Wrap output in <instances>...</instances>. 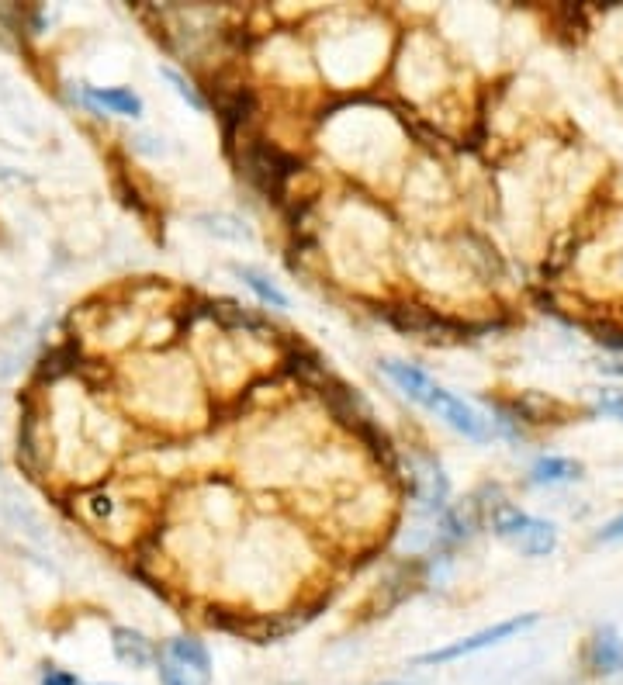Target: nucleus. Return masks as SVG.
<instances>
[{"label":"nucleus","mask_w":623,"mask_h":685,"mask_svg":"<svg viewBox=\"0 0 623 685\" xmlns=\"http://www.w3.org/2000/svg\"><path fill=\"white\" fill-rule=\"evenodd\" d=\"M385 374L399 385L405 395L412 398V402H419L423 409L437 412V419H444L447 426H454L457 433H464L468 440H489L492 436V423L482 416V412H475L468 402H461L457 395H450L447 388H440L437 381H430L423 371H416V367L409 364H399V360H385Z\"/></svg>","instance_id":"f257e3e1"},{"label":"nucleus","mask_w":623,"mask_h":685,"mask_svg":"<svg viewBox=\"0 0 623 685\" xmlns=\"http://www.w3.org/2000/svg\"><path fill=\"white\" fill-rule=\"evenodd\" d=\"M492 526H495V533H499L506 544H513L520 554L544 557L558 547V533H554L551 523L520 513V509H513V506H502L499 513L492 516Z\"/></svg>","instance_id":"f03ea898"},{"label":"nucleus","mask_w":623,"mask_h":685,"mask_svg":"<svg viewBox=\"0 0 623 685\" xmlns=\"http://www.w3.org/2000/svg\"><path fill=\"white\" fill-rule=\"evenodd\" d=\"M160 682L163 685H208L212 682V658L205 644L194 637H174L160 654Z\"/></svg>","instance_id":"7ed1b4c3"},{"label":"nucleus","mask_w":623,"mask_h":685,"mask_svg":"<svg viewBox=\"0 0 623 685\" xmlns=\"http://www.w3.org/2000/svg\"><path fill=\"white\" fill-rule=\"evenodd\" d=\"M534 623H537V616H534V613L516 616V620H506V623H495V627H489V630H478L475 637H464V641L447 644V647H440V651L419 654V658H416V665H447V661H457V658H464V654L485 651V647H492V644L506 641V637L520 634V630L534 627Z\"/></svg>","instance_id":"20e7f679"},{"label":"nucleus","mask_w":623,"mask_h":685,"mask_svg":"<svg viewBox=\"0 0 623 685\" xmlns=\"http://www.w3.org/2000/svg\"><path fill=\"white\" fill-rule=\"evenodd\" d=\"M246 167H250V177L257 180L264 191H277L281 180L291 173V160L270 146H257L250 156H246Z\"/></svg>","instance_id":"39448f33"},{"label":"nucleus","mask_w":623,"mask_h":685,"mask_svg":"<svg viewBox=\"0 0 623 685\" xmlns=\"http://www.w3.org/2000/svg\"><path fill=\"white\" fill-rule=\"evenodd\" d=\"M111 644H115L118 661H125V665H132V668H149L156 661L153 644H149L139 630L115 627V630H111Z\"/></svg>","instance_id":"423d86ee"},{"label":"nucleus","mask_w":623,"mask_h":685,"mask_svg":"<svg viewBox=\"0 0 623 685\" xmlns=\"http://www.w3.org/2000/svg\"><path fill=\"white\" fill-rule=\"evenodd\" d=\"M84 101L97 111H111V115H129L135 118L142 111V101L125 87H111V90H94L84 87Z\"/></svg>","instance_id":"0eeeda50"},{"label":"nucleus","mask_w":623,"mask_h":685,"mask_svg":"<svg viewBox=\"0 0 623 685\" xmlns=\"http://www.w3.org/2000/svg\"><path fill=\"white\" fill-rule=\"evenodd\" d=\"M534 481L537 485H561V481H575L582 474V468L568 457H540L534 464Z\"/></svg>","instance_id":"6e6552de"},{"label":"nucleus","mask_w":623,"mask_h":685,"mask_svg":"<svg viewBox=\"0 0 623 685\" xmlns=\"http://www.w3.org/2000/svg\"><path fill=\"white\" fill-rule=\"evenodd\" d=\"M236 277L239 281L246 284V288L253 291V295H257L260 301H264V305H274V308H288V298L281 295V291H277V284H270L264 274H260V270H253V267H236Z\"/></svg>","instance_id":"1a4fd4ad"},{"label":"nucleus","mask_w":623,"mask_h":685,"mask_svg":"<svg viewBox=\"0 0 623 685\" xmlns=\"http://www.w3.org/2000/svg\"><path fill=\"white\" fill-rule=\"evenodd\" d=\"M416 495L423 502H430V506H440L447 495V478L440 474V468H433V464H426L423 471L416 474Z\"/></svg>","instance_id":"9d476101"},{"label":"nucleus","mask_w":623,"mask_h":685,"mask_svg":"<svg viewBox=\"0 0 623 685\" xmlns=\"http://www.w3.org/2000/svg\"><path fill=\"white\" fill-rule=\"evenodd\" d=\"M592 658H596V665L603 668V672H613L617 665H623V644L617 641V634H613V630H603V634L596 637Z\"/></svg>","instance_id":"9b49d317"},{"label":"nucleus","mask_w":623,"mask_h":685,"mask_svg":"<svg viewBox=\"0 0 623 685\" xmlns=\"http://www.w3.org/2000/svg\"><path fill=\"white\" fill-rule=\"evenodd\" d=\"M201 222H205L208 232H215V236H225V239H250V232L243 229V225L236 222V218L229 215H201Z\"/></svg>","instance_id":"f8f14e48"},{"label":"nucleus","mask_w":623,"mask_h":685,"mask_svg":"<svg viewBox=\"0 0 623 685\" xmlns=\"http://www.w3.org/2000/svg\"><path fill=\"white\" fill-rule=\"evenodd\" d=\"M163 77H167L170 84H174V90H177L180 97H184L187 104H191L194 111H205V108H208V104H205V97H201L198 90L191 87V80H184V77H180L177 70H163Z\"/></svg>","instance_id":"ddd939ff"},{"label":"nucleus","mask_w":623,"mask_h":685,"mask_svg":"<svg viewBox=\"0 0 623 685\" xmlns=\"http://www.w3.org/2000/svg\"><path fill=\"white\" fill-rule=\"evenodd\" d=\"M620 537H623V516H617V519H613V523L603 530V540H620Z\"/></svg>","instance_id":"4468645a"}]
</instances>
